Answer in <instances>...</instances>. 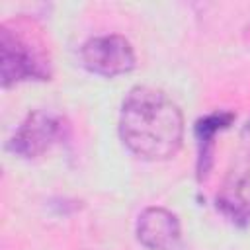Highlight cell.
Masks as SVG:
<instances>
[{
	"instance_id": "cell-3",
	"label": "cell",
	"mask_w": 250,
	"mask_h": 250,
	"mask_svg": "<svg viewBox=\"0 0 250 250\" xmlns=\"http://www.w3.org/2000/svg\"><path fill=\"white\" fill-rule=\"evenodd\" d=\"M70 137V121L55 109H33L16 127L8 141V150L23 160L47 154L53 146Z\"/></svg>"
},
{
	"instance_id": "cell-5",
	"label": "cell",
	"mask_w": 250,
	"mask_h": 250,
	"mask_svg": "<svg viewBox=\"0 0 250 250\" xmlns=\"http://www.w3.org/2000/svg\"><path fill=\"white\" fill-rule=\"evenodd\" d=\"M217 207L236 225L250 221V146L230 160L217 195Z\"/></svg>"
},
{
	"instance_id": "cell-7",
	"label": "cell",
	"mask_w": 250,
	"mask_h": 250,
	"mask_svg": "<svg viewBox=\"0 0 250 250\" xmlns=\"http://www.w3.org/2000/svg\"><path fill=\"white\" fill-rule=\"evenodd\" d=\"M234 113L232 111H211L203 117H199L193 125V135L197 141V180H205L211 164H213V146H215V137L217 133L229 129L234 121Z\"/></svg>"
},
{
	"instance_id": "cell-2",
	"label": "cell",
	"mask_w": 250,
	"mask_h": 250,
	"mask_svg": "<svg viewBox=\"0 0 250 250\" xmlns=\"http://www.w3.org/2000/svg\"><path fill=\"white\" fill-rule=\"evenodd\" d=\"M0 78L4 88L51 80V62L43 43L16 21H4L0 27Z\"/></svg>"
},
{
	"instance_id": "cell-1",
	"label": "cell",
	"mask_w": 250,
	"mask_h": 250,
	"mask_svg": "<svg viewBox=\"0 0 250 250\" xmlns=\"http://www.w3.org/2000/svg\"><path fill=\"white\" fill-rule=\"evenodd\" d=\"M119 137L129 152L143 160H168L182 148L184 113L166 92L133 86L121 102Z\"/></svg>"
},
{
	"instance_id": "cell-6",
	"label": "cell",
	"mask_w": 250,
	"mask_h": 250,
	"mask_svg": "<svg viewBox=\"0 0 250 250\" xmlns=\"http://www.w3.org/2000/svg\"><path fill=\"white\" fill-rule=\"evenodd\" d=\"M135 234L146 250H178L182 244V223L166 207H145L135 223Z\"/></svg>"
},
{
	"instance_id": "cell-4",
	"label": "cell",
	"mask_w": 250,
	"mask_h": 250,
	"mask_svg": "<svg viewBox=\"0 0 250 250\" xmlns=\"http://www.w3.org/2000/svg\"><path fill=\"white\" fill-rule=\"evenodd\" d=\"M80 61L88 72L104 78L127 74L137 66V55L131 41L119 33L90 37L80 47Z\"/></svg>"
}]
</instances>
